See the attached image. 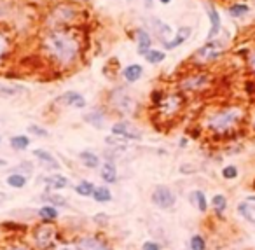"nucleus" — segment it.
Returning <instances> with one entry per match:
<instances>
[{
    "label": "nucleus",
    "mask_w": 255,
    "mask_h": 250,
    "mask_svg": "<svg viewBox=\"0 0 255 250\" xmlns=\"http://www.w3.org/2000/svg\"><path fill=\"white\" fill-rule=\"evenodd\" d=\"M40 53L58 69H72L81 60L84 37L81 28H54L44 30L39 38Z\"/></svg>",
    "instance_id": "nucleus-1"
},
{
    "label": "nucleus",
    "mask_w": 255,
    "mask_h": 250,
    "mask_svg": "<svg viewBox=\"0 0 255 250\" xmlns=\"http://www.w3.org/2000/svg\"><path fill=\"white\" fill-rule=\"evenodd\" d=\"M88 18V11L74 0H54L42 18L44 30L54 28H81Z\"/></svg>",
    "instance_id": "nucleus-2"
},
{
    "label": "nucleus",
    "mask_w": 255,
    "mask_h": 250,
    "mask_svg": "<svg viewBox=\"0 0 255 250\" xmlns=\"http://www.w3.org/2000/svg\"><path fill=\"white\" fill-rule=\"evenodd\" d=\"M245 115H247V112H245V108L241 105H225V107L219 108V110L212 112L208 115L206 128L212 133L227 135L243 123Z\"/></svg>",
    "instance_id": "nucleus-3"
},
{
    "label": "nucleus",
    "mask_w": 255,
    "mask_h": 250,
    "mask_svg": "<svg viewBox=\"0 0 255 250\" xmlns=\"http://www.w3.org/2000/svg\"><path fill=\"white\" fill-rule=\"evenodd\" d=\"M227 49V42L221 40V38H213V40H206L197 51H194V54L191 56L189 62L194 67H203L210 65V63L217 62L219 58H222V54Z\"/></svg>",
    "instance_id": "nucleus-4"
},
{
    "label": "nucleus",
    "mask_w": 255,
    "mask_h": 250,
    "mask_svg": "<svg viewBox=\"0 0 255 250\" xmlns=\"http://www.w3.org/2000/svg\"><path fill=\"white\" fill-rule=\"evenodd\" d=\"M108 104L121 115H133L136 112V107H138L135 96L128 91L126 88L112 89L110 95H108Z\"/></svg>",
    "instance_id": "nucleus-5"
},
{
    "label": "nucleus",
    "mask_w": 255,
    "mask_h": 250,
    "mask_svg": "<svg viewBox=\"0 0 255 250\" xmlns=\"http://www.w3.org/2000/svg\"><path fill=\"white\" fill-rule=\"evenodd\" d=\"M212 84V75L206 72H191L184 75L178 82L180 93H199Z\"/></svg>",
    "instance_id": "nucleus-6"
},
{
    "label": "nucleus",
    "mask_w": 255,
    "mask_h": 250,
    "mask_svg": "<svg viewBox=\"0 0 255 250\" xmlns=\"http://www.w3.org/2000/svg\"><path fill=\"white\" fill-rule=\"evenodd\" d=\"M186 104L184 93H164L162 100L158 105V112L162 117H173L178 112H182V107Z\"/></svg>",
    "instance_id": "nucleus-7"
},
{
    "label": "nucleus",
    "mask_w": 255,
    "mask_h": 250,
    "mask_svg": "<svg viewBox=\"0 0 255 250\" xmlns=\"http://www.w3.org/2000/svg\"><path fill=\"white\" fill-rule=\"evenodd\" d=\"M143 28L152 35V38L159 40L161 44H166L168 40H171V37H173V28H171V25L166 23V21H162L161 18H156V16L145 19V27Z\"/></svg>",
    "instance_id": "nucleus-8"
},
{
    "label": "nucleus",
    "mask_w": 255,
    "mask_h": 250,
    "mask_svg": "<svg viewBox=\"0 0 255 250\" xmlns=\"http://www.w3.org/2000/svg\"><path fill=\"white\" fill-rule=\"evenodd\" d=\"M205 5V11L208 14V21H210V28L208 34H206V40H213V38H219V35L222 34V16L217 9V5L213 4L212 0H205L203 2Z\"/></svg>",
    "instance_id": "nucleus-9"
},
{
    "label": "nucleus",
    "mask_w": 255,
    "mask_h": 250,
    "mask_svg": "<svg viewBox=\"0 0 255 250\" xmlns=\"http://www.w3.org/2000/svg\"><path fill=\"white\" fill-rule=\"evenodd\" d=\"M114 137H119V139H126V140H140L142 139V130L138 126H135L129 121H119V123H114L110 128Z\"/></svg>",
    "instance_id": "nucleus-10"
},
{
    "label": "nucleus",
    "mask_w": 255,
    "mask_h": 250,
    "mask_svg": "<svg viewBox=\"0 0 255 250\" xmlns=\"http://www.w3.org/2000/svg\"><path fill=\"white\" fill-rule=\"evenodd\" d=\"M152 201H154V205H158L159 208H162V210H168V208H171L175 205L177 196H175V192L171 191L170 187H166V185H158V187L154 189V192H152Z\"/></svg>",
    "instance_id": "nucleus-11"
},
{
    "label": "nucleus",
    "mask_w": 255,
    "mask_h": 250,
    "mask_svg": "<svg viewBox=\"0 0 255 250\" xmlns=\"http://www.w3.org/2000/svg\"><path fill=\"white\" fill-rule=\"evenodd\" d=\"M191 35H192V27H189V25H182V27L177 28V32L173 34V37H171V40H168L166 44H162V47L166 51H173L177 49V47H180L184 42H187L191 38Z\"/></svg>",
    "instance_id": "nucleus-12"
},
{
    "label": "nucleus",
    "mask_w": 255,
    "mask_h": 250,
    "mask_svg": "<svg viewBox=\"0 0 255 250\" xmlns=\"http://www.w3.org/2000/svg\"><path fill=\"white\" fill-rule=\"evenodd\" d=\"M135 42H136V53H138L140 56H145V54L152 49V42H154V38H152V35L149 34L145 28L138 27L135 30Z\"/></svg>",
    "instance_id": "nucleus-13"
},
{
    "label": "nucleus",
    "mask_w": 255,
    "mask_h": 250,
    "mask_svg": "<svg viewBox=\"0 0 255 250\" xmlns=\"http://www.w3.org/2000/svg\"><path fill=\"white\" fill-rule=\"evenodd\" d=\"M56 104L66 105V107H74V108H84L86 107V98L79 91H65L60 96Z\"/></svg>",
    "instance_id": "nucleus-14"
},
{
    "label": "nucleus",
    "mask_w": 255,
    "mask_h": 250,
    "mask_svg": "<svg viewBox=\"0 0 255 250\" xmlns=\"http://www.w3.org/2000/svg\"><path fill=\"white\" fill-rule=\"evenodd\" d=\"M30 89L23 84H0V96L2 98H20V96H27Z\"/></svg>",
    "instance_id": "nucleus-15"
},
{
    "label": "nucleus",
    "mask_w": 255,
    "mask_h": 250,
    "mask_svg": "<svg viewBox=\"0 0 255 250\" xmlns=\"http://www.w3.org/2000/svg\"><path fill=\"white\" fill-rule=\"evenodd\" d=\"M77 250H112L95 236H82L77 240Z\"/></svg>",
    "instance_id": "nucleus-16"
},
{
    "label": "nucleus",
    "mask_w": 255,
    "mask_h": 250,
    "mask_svg": "<svg viewBox=\"0 0 255 250\" xmlns=\"http://www.w3.org/2000/svg\"><path fill=\"white\" fill-rule=\"evenodd\" d=\"M53 229H51L47 224H44V226L37 227V231H35V242H37V245L40 247V249H47V247L53 243Z\"/></svg>",
    "instance_id": "nucleus-17"
},
{
    "label": "nucleus",
    "mask_w": 255,
    "mask_h": 250,
    "mask_svg": "<svg viewBox=\"0 0 255 250\" xmlns=\"http://www.w3.org/2000/svg\"><path fill=\"white\" fill-rule=\"evenodd\" d=\"M142 75H143V67L138 65V63H131V65L123 69V79L128 84H135L136 81L142 79Z\"/></svg>",
    "instance_id": "nucleus-18"
},
{
    "label": "nucleus",
    "mask_w": 255,
    "mask_h": 250,
    "mask_svg": "<svg viewBox=\"0 0 255 250\" xmlns=\"http://www.w3.org/2000/svg\"><path fill=\"white\" fill-rule=\"evenodd\" d=\"M33 156H35L37 159H39V161L42 163L44 166H47L49 170H58V168H60L58 159L54 158V156H53L51 152H47V150H44V149H35V150H33Z\"/></svg>",
    "instance_id": "nucleus-19"
},
{
    "label": "nucleus",
    "mask_w": 255,
    "mask_h": 250,
    "mask_svg": "<svg viewBox=\"0 0 255 250\" xmlns=\"http://www.w3.org/2000/svg\"><path fill=\"white\" fill-rule=\"evenodd\" d=\"M84 121L86 123H89L93 128H96V130H101L105 124V121H107V114H105L103 110H98V108H95V110H91L89 114L84 115Z\"/></svg>",
    "instance_id": "nucleus-20"
},
{
    "label": "nucleus",
    "mask_w": 255,
    "mask_h": 250,
    "mask_svg": "<svg viewBox=\"0 0 255 250\" xmlns=\"http://www.w3.org/2000/svg\"><path fill=\"white\" fill-rule=\"evenodd\" d=\"M100 175H101V180L107 182V184H116V182H117V168H116V165H114L112 161L103 163Z\"/></svg>",
    "instance_id": "nucleus-21"
},
{
    "label": "nucleus",
    "mask_w": 255,
    "mask_h": 250,
    "mask_svg": "<svg viewBox=\"0 0 255 250\" xmlns=\"http://www.w3.org/2000/svg\"><path fill=\"white\" fill-rule=\"evenodd\" d=\"M250 12V5L247 2H231L227 5V14L231 18H243Z\"/></svg>",
    "instance_id": "nucleus-22"
},
{
    "label": "nucleus",
    "mask_w": 255,
    "mask_h": 250,
    "mask_svg": "<svg viewBox=\"0 0 255 250\" xmlns=\"http://www.w3.org/2000/svg\"><path fill=\"white\" fill-rule=\"evenodd\" d=\"M11 53V38H9L7 32L0 28V65L4 63V60Z\"/></svg>",
    "instance_id": "nucleus-23"
},
{
    "label": "nucleus",
    "mask_w": 255,
    "mask_h": 250,
    "mask_svg": "<svg viewBox=\"0 0 255 250\" xmlns=\"http://www.w3.org/2000/svg\"><path fill=\"white\" fill-rule=\"evenodd\" d=\"M79 159H81V163L86 168H96V166L100 165V158H98L95 152H91V150H82V152L79 154Z\"/></svg>",
    "instance_id": "nucleus-24"
},
{
    "label": "nucleus",
    "mask_w": 255,
    "mask_h": 250,
    "mask_svg": "<svg viewBox=\"0 0 255 250\" xmlns=\"http://www.w3.org/2000/svg\"><path fill=\"white\" fill-rule=\"evenodd\" d=\"M30 137H27V135H14L9 140V143L14 150H27L30 147Z\"/></svg>",
    "instance_id": "nucleus-25"
},
{
    "label": "nucleus",
    "mask_w": 255,
    "mask_h": 250,
    "mask_svg": "<svg viewBox=\"0 0 255 250\" xmlns=\"http://www.w3.org/2000/svg\"><path fill=\"white\" fill-rule=\"evenodd\" d=\"M143 58H145V62L151 63V65H159V63H162L164 60H166V51H162V49H151Z\"/></svg>",
    "instance_id": "nucleus-26"
},
{
    "label": "nucleus",
    "mask_w": 255,
    "mask_h": 250,
    "mask_svg": "<svg viewBox=\"0 0 255 250\" xmlns=\"http://www.w3.org/2000/svg\"><path fill=\"white\" fill-rule=\"evenodd\" d=\"M93 200L96 201V203H108V201L112 200V192H110V189H108L107 185H100V187L95 189Z\"/></svg>",
    "instance_id": "nucleus-27"
},
{
    "label": "nucleus",
    "mask_w": 255,
    "mask_h": 250,
    "mask_svg": "<svg viewBox=\"0 0 255 250\" xmlns=\"http://www.w3.org/2000/svg\"><path fill=\"white\" fill-rule=\"evenodd\" d=\"M39 217L42 220H46V222H51V220H54V219H58V208L56 207H53V205H46V207H42V208H39Z\"/></svg>",
    "instance_id": "nucleus-28"
},
{
    "label": "nucleus",
    "mask_w": 255,
    "mask_h": 250,
    "mask_svg": "<svg viewBox=\"0 0 255 250\" xmlns=\"http://www.w3.org/2000/svg\"><path fill=\"white\" fill-rule=\"evenodd\" d=\"M95 189L96 187L93 185V182H88V180H82L75 185V191H77L79 196H93Z\"/></svg>",
    "instance_id": "nucleus-29"
},
{
    "label": "nucleus",
    "mask_w": 255,
    "mask_h": 250,
    "mask_svg": "<svg viewBox=\"0 0 255 250\" xmlns=\"http://www.w3.org/2000/svg\"><path fill=\"white\" fill-rule=\"evenodd\" d=\"M46 182L51 185L53 189H63V187H66L68 185V179L66 177H63V175H51V177H47L46 179Z\"/></svg>",
    "instance_id": "nucleus-30"
},
{
    "label": "nucleus",
    "mask_w": 255,
    "mask_h": 250,
    "mask_svg": "<svg viewBox=\"0 0 255 250\" xmlns=\"http://www.w3.org/2000/svg\"><path fill=\"white\" fill-rule=\"evenodd\" d=\"M7 184L14 189H23L27 185V177L21 175V173H12L7 177Z\"/></svg>",
    "instance_id": "nucleus-31"
},
{
    "label": "nucleus",
    "mask_w": 255,
    "mask_h": 250,
    "mask_svg": "<svg viewBox=\"0 0 255 250\" xmlns=\"http://www.w3.org/2000/svg\"><path fill=\"white\" fill-rule=\"evenodd\" d=\"M212 205L217 210V214H222V212L225 210V207H227V200H225L224 194H215V196L212 198Z\"/></svg>",
    "instance_id": "nucleus-32"
},
{
    "label": "nucleus",
    "mask_w": 255,
    "mask_h": 250,
    "mask_svg": "<svg viewBox=\"0 0 255 250\" xmlns=\"http://www.w3.org/2000/svg\"><path fill=\"white\" fill-rule=\"evenodd\" d=\"M194 196V201H196V207L199 212H206V208H208V201H206V196L203 191H196L192 194Z\"/></svg>",
    "instance_id": "nucleus-33"
},
{
    "label": "nucleus",
    "mask_w": 255,
    "mask_h": 250,
    "mask_svg": "<svg viewBox=\"0 0 255 250\" xmlns=\"http://www.w3.org/2000/svg\"><path fill=\"white\" fill-rule=\"evenodd\" d=\"M191 250H205L206 249V242L203 236L199 235H194L192 238H191Z\"/></svg>",
    "instance_id": "nucleus-34"
},
{
    "label": "nucleus",
    "mask_w": 255,
    "mask_h": 250,
    "mask_svg": "<svg viewBox=\"0 0 255 250\" xmlns=\"http://www.w3.org/2000/svg\"><path fill=\"white\" fill-rule=\"evenodd\" d=\"M28 133L35 135V137H40V139L49 137V131H47L44 126H39V124H30V126H28Z\"/></svg>",
    "instance_id": "nucleus-35"
},
{
    "label": "nucleus",
    "mask_w": 255,
    "mask_h": 250,
    "mask_svg": "<svg viewBox=\"0 0 255 250\" xmlns=\"http://www.w3.org/2000/svg\"><path fill=\"white\" fill-rule=\"evenodd\" d=\"M46 200L49 201L53 207H65L66 205V200L62 194H46Z\"/></svg>",
    "instance_id": "nucleus-36"
},
{
    "label": "nucleus",
    "mask_w": 255,
    "mask_h": 250,
    "mask_svg": "<svg viewBox=\"0 0 255 250\" xmlns=\"http://www.w3.org/2000/svg\"><path fill=\"white\" fill-rule=\"evenodd\" d=\"M222 177L227 179V180H232V179L238 177V168L236 166H225L224 170H222Z\"/></svg>",
    "instance_id": "nucleus-37"
},
{
    "label": "nucleus",
    "mask_w": 255,
    "mask_h": 250,
    "mask_svg": "<svg viewBox=\"0 0 255 250\" xmlns=\"http://www.w3.org/2000/svg\"><path fill=\"white\" fill-rule=\"evenodd\" d=\"M238 210H240V214L245 217V219L250 220V222H254V224H255L254 215H252L250 212H248V205H247V201H245V203H240V207H238Z\"/></svg>",
    "instance_id": "nucleus-38"
},
{
    "label": "nucleus",
    "mask_w": 255,
    "mask_h": 250,
    "mask_svg": "<svg viewBox=\"0 0 255 250\" xmlns=\"http://www.w3.org/2000/svg\"><path fill=\"white\" fill-rule=\"evenodd\" d=\"M142 250H161V245L156 242H145L142 245Z\"/></svg>",
    "instance_id": "nucleus-39"
},
{
    "label": "nucleus",
    "mask_w": 255,
    "mask_h": 250,
    "mask_svg": "<svg viewBox=\"0 0 255 250\" xmlns=\"http://www.w3.org/2000/svg\"><path fill=\"white\" fill-rule=\"evenodd\" d=\"M247 63H248V69L254 70V72H255V49L248 53V56H247Z\"/></svg>",
    "instance_id": "nucleus-40"
},
{
    "label": "nucleus",
    "mask_w": 255,
    "mask_h": 250,
    "mask_svg": "<svg viewBox=\"0 0 255 250\" xmlns=\"http://www.w3.org/2000/svg\"><path fill=\"white\" fill-rule=\"evenodd\" d=\"M142 4L145 9H152V5H154V0H142Z\"/></svg>",
    "instance_id": "nucleus-41"
},
{
    "label": "nucleus",
    "mask_w": 255,
    "mask_h": 250,
    "mask_svg": "<svg viewBox=\"0 0 255 250\" xmlns=\"http://www.w3.org/2000/svg\"><path fill=\"white\" fill-rule=\"evenodd\" d=\"M9 250H28L27 247H21V245H16V247H11Z\"/></svg>",
    "instance_id": "nucleus-42"
},
{
    "label": "nucleus",
    "mask_w": 255,
    "mask_h": 250,
    "mask_svg": "<svg viewBox=\"0 0 255 250\" xmlns=\"http://www.w3.org/2000/svg\"><path fill=\"white\" fill-rule=\"evenodd\" d=\"M159 4H162V5H170V4H171V0H159Z\"/></svg>",
    "instance_id": "nucleus-43"
},
{
    "label": "nucleus",
    "mask_w": 255,
    "mask_h": 250,
    "mask_svg": "<svg viewBox=\"0 0 255 250\" xmlns=\"http://www.w3.org/2000/svg\"><path fill=\"white\" fill-rule=\"evenodd\" d=\"M187 143H189V142H187V139H182L180 140V147H186Z\"/></svg>",
    "instance_id": "nucleus-44"
},
{
    "label": "nucleus",
    "mask_w": 255,
    "mask_h": 250,
    "mask_svg": "<svg viewBox=\"0 0 255 250\" xmlns=\"http://www.w3.org/2000/svg\"><path fill=\"white\" fill-rule=\"evenodd\" d=\"M5 200V194L4 192H0V201H4Z\"/></svg>",
    "instance_id": "nucleus-45"
},
{
    "label": "nucleus",
    "mask_w": 255,
    "mask_h": 250,
    "mask_svg": "<svg viewBox=\"0 0 255 250\" xmlns=\"http://www.w3.org/2000/svg\"><path fill=\"white\" fill-rule=\"evenodd\" d=\"M252 126H254V130H255V114H254V121H252Z\"/></svg>",
    "instance_id": "nucleus-46"
},
{
    "label": "nucleus",
    "mask_w": 255,
    "mask_h": 250,
    "mask_svg": "<svg viewBox=\"0 0 255 250\" xmlns=\"http://www.w3.org/2000/svg\"><path fill=\"white\" fill-rule=\"evenodd\" d=\"M234 2H247V4H248V2H250V0H234Z\"/></svg>",
    "instance_id": "nucleus-47"
},
{
    "label": "nucleus",
    "mask_w": 255,
    "mask_h": 250,
    "mask_svg": "<svg viewBox=\"0 0 255 250\" xmlns=\"http://www.w3.org/2000/svg\"><path fill=\"white\" fill-rule=\"evenodd\" d=\"M128 2H129V4H133V2H136V0H128Z\"/></svg>",
    "instance_id": "nucleus-48"
},
{
    "label": "nucleus",
    "mask_w": 255,
    "mask_h": 250,
    "mask_svg": "<svg viewBox=\"0 0 255 250\" xmlns=\"http://www.w3.org/2000/svg\"><path fill=\"white\" fill-rule=\"evenodd\" d=\"M0 143H2V137H0Z\"/></svg>",
    "instance_id": "nucleus-49"
}]
</instances>
